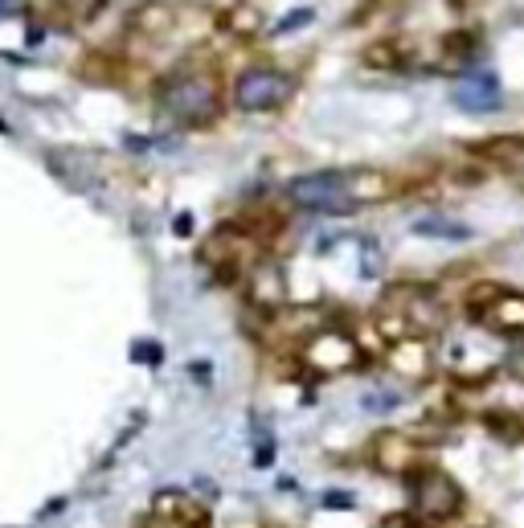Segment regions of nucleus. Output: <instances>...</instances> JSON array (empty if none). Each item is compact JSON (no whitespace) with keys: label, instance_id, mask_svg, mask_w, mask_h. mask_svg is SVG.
I'll return each instance as SVG.
<instances>
[{"label":"nucleus","instance_id":"1","mask_svg":"<svg viewBox=\"0 0 524 528\" xmlns=\"http://www.w3.org/2000/svg\"><path fill=\"white\" fill-rule=\"evenodd\" d=\"M160 107L185 127H201V123L217 119V111H222V95H217V82L209 74L181 70L160 86Z\"/></svg>","mask_w":524,"mask_h":528},{"label":"nucleus","instance_id":"2","mask_svg":"<svg viewBox=\"0 0 524 528\" xmlns=\"http://www.w3.org/2000/svg\"><path fill=\"white\" fill-rule=\"evenodd\" d=\"M410 504L422 520H451L463 512V488L439 467H418L410 475Z\"/></svg>","mask_w":524,"mask_h":528},{"label":"nucleus","instance_id":"3","mask_svg":"<svg viewBox=\"0 0 524 528\" xmlns=\"http://www.w3.org/2000/svg\"><path fill=\"white\" fill-rule=\"evenodd\" d=\"M287 193L295 205L316 209V213H348L357 205L353 185H348L340 172H308V176H299V181H291Z\"/></svg>","mask_w":524,"mask_h":528},{"label":"nucleus","instance_id":"4","mask_svg":"<svg viewBox=\"0 0 524 528\" xmlns=\"http://www.w3.org/2000/svg\"><path fill=\"white\" fill-rule=\"evenodd\" d=\"M295 78L275 70V66H254L234 82V99L242 111H275L291 99Z\"/></svg>","mask_w":524,"mask_h":528},{"label":"nucleus","instance_id":"5","mask_svg":"<svg viewBox=\"0 0 524 528\" xmlns=\"http://www.w3.org/2000/svg\"><path fill=\"white\" fill-rule=\"evenodd\" d=\"M451 99L463 111H492V107H500V78L496 74H471L455 86Z\"/></svg>","mask_w":524,"mask_h":528},{"label":"nucleus","instance_id":"6","mask_svg":"<svg viewBox=\"0 0 524 528\" xmlns=\"http://www.w3.org/2000/svg\"><path fill=\"white\" fill-rule=\"evenodd\" d=\"M373 463H377L385 475L414 471V463H418V447L406 443L402 434H381L377 443H373Z\"/></svg>","mask_w":524,"mask_h":528},{"label":"nucleus","instance_id":"7","mask_svg":"<svg viewBox=\"0 0 524 528\" xmlns=\"http://www.w3.org/2000/svg\"><path fill=\"white\" fill-rule=\"evenodd\" d=\"M414 234H426V238H447V242H463V238H471V226H463V222H447V217H439V213H426V217H414V226H410Z\"/></svg>","mask_w":524,"mask_h":528},{"label":"nucleus","instance_id":"8","mask_svg":"<svg viewBox=\"0 0 524 528\" xmlns=\"http://www.w3.org/2000/svg\"><path fill=\"white\" fill-rule=\"evenodd\" d=\"M496 295H500V307L488 316V324L500 328V332H516V328H524V299L512 295V291H496Z\"/></svg>","mask_w":524,"mask_h":528},{"label":"nucleus","instance_id":"9","mask_svg":"<svg viewBox=\"0 0 524 528\" xmlns=\"http://www.w3.org/2000/svg\"><path fill=\"white\" fill-rule=\"evenodd\" d=\"M488 430H492L496 438H504L508 447L524 443V422H520L516 414H508V410H492V414H488Z\"/></svg>","mask_w":524,"mask_h":528},{"label":"nucleus","instance_id":"10","mask_svg":"<svg viewBox=\"0 0 524 528\" xmlns=\"http://www.w3.org/2000/svg\"><path fill=\"white\" fill-rule=\"evenodd\" d=\"M361 406H365L369 414H389V410L402 406V393H398V389H365V393H361Z\"/></svg>","mask_w":524,"mask_h":528},{"label":"nucleus","instance_id":"11","mask_svg":"<svg viewBox=\"0 0 524 528\" xmlns=\"http://www.w3.org/2000/svg\"><path fill=\"white\" fill-rule=\"evenodd\" d=\"M324 508H328V512H353V508H357V496L332 488V492H324Z\"/></svg>","mask_w":524,"mask_h":528},{"label":"nucleus","instance_id":"12","mask_svg":"<svg viewBox=\"0 0 524 528\" xmlns=\"http://www.w3.org/2000/svg\"><path fill=\"white\" fill-rule=\"evenodd\" d=\"M312 17H316V9H291L279 25H275V33H291V29H303V25H312Z\"/></svg>","mask_w":524,"mask_h":528},{"label":"nucleus","instance_id":"13","mask_svg":"<svg viewBox=\"0 0 524 528\" xmlns=\"http://www.w3.org/2000/svg\"><path fill=\"white\" fill-rule=\"evenodd\" d=\"M58 5H62L70 17H82V21H86V17H95V13L103 9V0H58Z\"/></svg>","mask_w":524,"mask_h":528},{"label":"nucleus","instance_id":"14","mask_svg":"<svg viewBox=\"0 0 524 528\" xmlns=\"http://www.w3.org/2000/svg\"><path fill=\"white\" fill-rule=\"evenodd\" d=\"M164 357L156 340H136V348H131V361H144V365H156Z\"/></svg>","mask_w":524,"mask_h":528},{"label":"nucleus","instance_id":"15","mask_svg":"<svg viewBox=\"0 0 524 528\" xmlns=\"http://www.w3.org/2000/svg\"><path fill=\"white\" fill-rule=\"evenodd\" d=\"M21 5H25V0H0V21L13 17V13H21Z\"/></svg>","mask_w":524,"mask_h":528},{"label":"nucleus","instance_id":"16","mask_svg":"<svg viewBox=\"0 0 524 528\" xmlns=\"http://www.w3.org/2000/svg\"><path fill=\"white\" fill-rule=\"evenodd\" d=\"M385 528H426V524H418V520H410V516H398V520H389Z\"/></svg>","mask_w":524,"mask_h":528},{"label":"nucleus","instance_id":"17","mask_svg":"<svg viewBox=\"0 0 524 528\" xmlns=\"http://www.w3.org/2000/svg\"><path fill=\"white\" fill-rule=\"evenodd\" d=\"M172 230H177V234H189V230H193V217H177V226H172Z\"/></svg>","mask_w":524,"mask_h":528},{"label":"nucleus","instance_id":"18","mask_svg":"<svg viewBox=\"0 0 524 528\" xmlns=\"http://www.w3.org/2000/svg\"><path fill=\"white\" fill-rule=\"evenodd\" d=\"M193 377H197V381H209V365H205V361H201V365H193Z\"/></svg>","mask_w":524,"mask_h":528},{"label":"nucleus","instance_id":"19","mask_svg":"<svg viewBox=\"0 0 524 528\" xmlns=\"http://www.w3.org/2000/svg\"><path fill=\"white\" fill-rule=\"evenodd\" d=\"M512 365H516V369L524 373V348H520V352H516V357H512Z\"/></svg>","mask_w":524,"mask_h":528}]
</instances>
